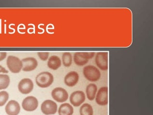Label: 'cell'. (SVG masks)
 <instances>
[{
    "mask_svg": "<svg viewBox=\"0 0 153 115\" xmlns=\"http://www.w3.org/2000/svg\"><path fill=\"white\" fill-rule=\"evenodd\" d=\"M83 74L88 81L92 82H97L101 77V73L96 67L91 65L86 66L83 68Z\"/></svg>",
    "mask_w": 153,
    "mask_h": 115,
    "instance_id": "2",
    "label": "cell"
},
{
    "mask_svg": "<svg viewBox=\"0 0 153 115\" xmlns=\"http://www.w3.org/2000/svg\"><path fill=\"white\" fill-rule=\"evenodd\" d=\"M6 56H7V53L6 52H0V62L5 59Z\"/></svg>",
    "mask_w": 153,
    "mask_h": 115,
    "instance_id": "23",
    "label": "cell"
},
{
    "mask_svg": "<svg viewBox=\"0 0 153 115\" xmlns=\"http://www.w3.org/2000/svg\"><path fill=\"white\" fill-rule=\"evenodd\" d=\"M51 96L54 100L59 103H63L68 98V92L62 87H56L51 92Z\"/></svg>",
    "mask_w": 153,
    "mask_h": 115,
    "instance_id": "7",
    "label": "cell"
},
{
    "mask_svg": "<svg viewBox=\"0 0 153 115\" xmlns=\"http://www.w3.org/2000/svg\"><path fill=\"white\" fill-rule=\"evenodd\" d=\"M85 100V95L82 91H76L71 93L70 102L75 107L80 106Z\"/></svg>",
    "mask_w": 153,
    "mask_h": 115,
    "instance_id": "10",
    "label": "cell"
},
{
    "mask_svg": "<svg viewBox=\"0 0 153 115\" xmlns=\"http://www.w3.org/2000/svg\"><path fill=\"white\" fill-rule=\"evenodd\" d=\"M95 52H76L74 54V61L77 65L83 66L88 62L89 59L94 57Z\"/></svg>",
    "mask_w": 153,
    "mask_h": 115,
    "instance_id": "3",
    "label": "cell"
},
{
    "mask_svg": "<svg viewBox=\"0 0 153 115\" xmlns=\"http://www.w3.org/2000/svg\"><path fill=\"white\" fill-rule=\"evenodd\" d=\"M74 111V108L69 103H63L59 108V115H72Z\"/></svg>",
    "mask_w": 153,
    "mask_h": 115,
    "instance_id": "17",
    "label": "cell"
},
{
    "mask_svg": "<svg viewBox=\"0 0 153 115\" xmlns=\"http://www.w3.org/2000/svg\"><path fill=\"white\" fill-rule=\"evenodd\" d=\"M79 74L75 71L68 73L65 77V84L69 87H74L78 83L79 81Z\"/></svg>",
    "mask_w": 153,
    "mask_h": 115,
    "instance_id": "14",
    "label": "cell"
},
{
    "mask_svg": "<svg viewBox=\"0 0 153 115\" xmlns=\"http://www.w3.org/2000/svg\"><path fill=\"white\" fill-rule=\"evenodd\" d=\"M53 81V76L50 72H43L39 73L36 78V85L43 88L51 86Z\"/></svg>",
    "mask_w": 153,
    "mask_h": 115,
    "instance_id": "1",
    "label": "cell"
},
{
    "mask_svg": "<svg viewBox=\"0 0 153 115\" xmlns=\"http://www.w3.org/2000/svg\"><path fill=\"white\" fill-rule=\"evenodd\" d=\"M57 104L51 100H46L42 103L41 110L42 112L46 115H54L57 111Z\"/></svg>",
    "mask_w": 153,
    "mask_h": 115,
    "instance_id": "8",
    "label": "cell"
},
{
    "mask_svg": "<svg viewBox=\"0 0 153 115\" xmlns=\"http://www.w3.org/2000/svg\"><path fill=\"white\" fill-rule=\"evenodd\" d=\"M21 110L20 105L16 101L11 100L5 106V110L8 115H18Z\"/></svg>",
    "mask_w": 153,
    "mask_h": 115,
    "instance_id": "13",
    "label": "cell"
},
{
    "mask_svg": "<svg viewBox=\"0 0 153 115\" xmlns=\"http://www.w3.org/2000/svg\"><path fill=\"white\" fill-rule=\"evenodd\" d=\"M10 79L7 74H0V90L5 89L10 85Z\"/></svg>",
    "mask_w": 153,
    "mask_h": 115,
    "instance_id": "19",
    "label": "cell"
},
{
    "mask_svg": "<svg viewBox=\"0 0 153 115\" xmlns=\"http://www.w3.org/2000/svg\"><path fill=\"white\" fill-rule=\"evenodd\" d=\"M34 84L32 81L29 78H24L19 82L18 85V88L22 94L27 95L33 90Z\"/></svg>",
    "mask_w": 153,
    "mask_h": 115,
    "instance_id": "11",
    "label": "cell"
},
{
    "mask_svg": "<svg viewBox=\"0 0 153 115\" xmlns=\"http://www.w3.org/2000/svg\"><path fill=\"white\" fill-rule=\"evenodd\" d=\"M38 55L42 61H46L49 58V52H38Z\"/></svg>",
    "mask_w": 153,
    "mask_h": 115,
    "instance_id": "22",
    "label": "cell"
},
{
    "mask_svg": "<svg viewBox=\"0 0 153 115\" xmlns=\"http://www.w3.org/2000/svg\"><path fill=\"white\" fill-rule=\"evenodd\" d=\"M9 98V95L5 91L0 92V107H3L6 104Z\"/></svg>",
    "mask_w": 153,
    "mask_h": 115,
    "instance_id": "21",
    "label": "cell"
},
{
    "mask_svg": "<svg viewBox=\"0 0 153 115\" xmlns=\"http://www.w3.org/2000/svg\"><path fill=\"white\" fill-rule=\"evenodd\" d=\"M62 63L66 67H69L72 65L73 58L72 54L69 52L63 53L62 56Z\"/></svg>",
    "mask_w": 153,
    "mask_h": 115,
    "instance_id": "20",
    "label": "cell"
},
{
    "mask_svg": "<svg viewBox=\"0 0 153 115\" xmlns=\"http://www.w3.org/2000/svg\"><path fill=\"white\" fill-rule=\"evenodd\" d=\"M39 102L36 98L33 96L26 97L22 103V108L26 111H34L38 108Z\"/></svg>",
    "mask_w": 153,
    "mask_h": 115,
    "instance_id": "9",
    "label": "cell"
},
{
    "mask_svg": "<svg viewBox=\"0 0 153 115\" xmlns=\"http://www.w3.org/2000/svg\"><path fill=\"white\" fill-rule=\"evenodd\" d=\"M6 64L10 72L13 73H20L23 68L22 61L16 56H9L7 59Z\"/></svg>",
    "mask_w": 153,
    "mask_h": 115,
    "instance_id": "4",
    "label": "cell"
},
{
    "mask_svg": "<svg viewBox=\"0 0 153 115\" xmlns=\"http://www.w3.org/2000/svg\"><path fill=\"white\" fill-rule=\"evenodd\" d=\"M80 115H93V107L88 103H85L80 108Z\"/></svg>",
    "mask_w": 153,
    "mask_h": 115,
    "instance_id": "18",
    "label": "cell"
},
{
    "mask_svg": "<svg viewBox=\"0 0 153 115\" xmlns=\"http://www.w3.org/2000/svg\"><path fill=\"white\" fill-rule=\"evenodd\" d=\"M22 70L24 72H31L36 69L38 65V61L33 57H28L22 59Z\"/></svg>",
    "mask_w": 153,
    "mask_h": 115,
    "instance_id": "12",
    "label": "cell"
},
{
    "mask_svg": "<svg viewBox=\"0 0 153 115\" xmlns=\"http://www.w3.org/2000/svg\"><path fill=\"white\" fill-rule=\"evenodd\" d=\"M47 65L52 70H57L62 65V61L58 56L53 55L50 57L49 59Z\"/></svg>",
    "mask_w": 153,
    "mask_h": 115,
    "instance_id": "15",
    "label": "cell"
},
{
    "mask_svg": "<svg viewBox=\"0 0 153 115\" xmlns=\"http://www.w3.org/2000/svg\"><path fill=\"white\" fill-rule=\"evenodd\" d=\"M97 92V87L95 84H89L86 88V96L88 99L93 101L95 99Z\"/></svg>",
    "mask_w": 153,
    "mask_h": 115,
    "instance_id": "16",
    "label": "cell"
},
{
    "mask_svg": "<svg viewBox=\"0 0 153 115\" xmlns=\"http://www.w3.org/2000/svg\"><path fill=\"white\" fill-rule=\"evenodd\" d=\"M95 98L96 102L99 105L104 106L108 104V87H101L97 91Z\"/></svg>",
    "mask_w": 153,
    "mask_h": 115,
    "instance_id": "6",
    "label": "cell"
},
{
    "mask_svg": "<svg viewBox=\"0 0 153 115\" xmlns=\"http://www.w3.org/2000/svg\"><path fill=\"white\" fill-rule=\"evenodd\" d=\"M0 73H8V71L6 69H5V68H4V67L0 65Z\"/></svg>",
    "mask_w": 153,
    "mask_h": 115,
    "instance_id": "24",
    "label": "cell"
},
{
    "mask_svg": "<svg viewBox=\"0 0 153 115\" xmlns=\"http://www.w3.org/2000/svg\"><path fill=\"white\" fill-rule=\"evenodd\" d=\"M108 52H98L95 58V62L99 69L102 70H108Z\"/></svg>",
    "mask_w": 153,
    "mask_h": 115,
    "instance_id": "5",
    "label": "cell"
}]
</instances>
